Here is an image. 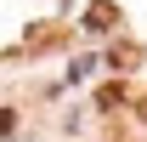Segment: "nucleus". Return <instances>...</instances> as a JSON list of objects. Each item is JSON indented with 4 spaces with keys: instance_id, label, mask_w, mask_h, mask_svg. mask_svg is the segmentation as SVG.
I'll return each mask as SVG.
<instances>
[{
    "instance_id": "f257e3e1",
    "label": "nucleus",
    "mask_w": 147,
    "mask_h": 142,
    "mask_svg": "<svg viewBox=\"0 0 147 142\" xmlns=\"http://www.w3.org/2000/svg\"><path fill=\"white\" fill-rule=\"evenodd\" d=\"M85 29H113V0H91V12H85Z\"/></svg>"
},
{
    "instance_id": "f03ea898",
    "label": "nucleus",
    "mask_w": 147,
    "mask_h": 142,
    "mask_svg": "<svg viewBox=\"0 0 147 142\" xmlns=\"http://www.w3.org/2000/svg\"><path fill=\"white\" fill-rule=\"evenodd\" d=\"M136 63H142L136 46H113V68H136Z\"/></svg>"
},
{
    "instance_id": "7ed1b4c3",
    "label": "nucleus",
    "mask_w": 147,
    "mask_h": 142,
    "mask_svg": "<svg viewBox=\"0 0 147 142\" xmlns=\"http://www.w3.org/2000/svg\"><path fill=\"white\" fill-rule=\"evenodd\" d=\"M102 108H113V102H125V85H102V97H96Z\"/></svg>"
},
{
    "instance_id": "20e7f679",
    "label": "nucleus",
    "mask_w": 147,
    "mask_h": 142,
    "mask_svg": "<svg viewBox=\"0 0 147 142\" xmlns=\"http://www.w3.org/2000/svg\"><path fill=\"white\" fill-rule=\"evenodd\" d=\"M11 131H17V114H11V108H0V137H11Z\"/></svg>"
}]
</instances>
